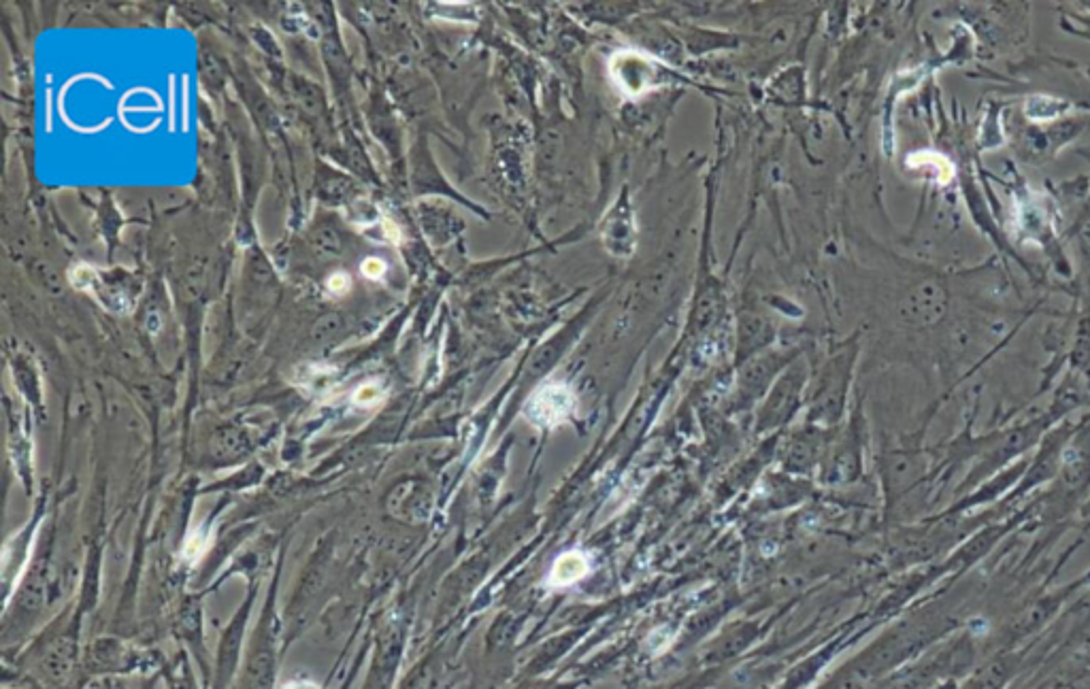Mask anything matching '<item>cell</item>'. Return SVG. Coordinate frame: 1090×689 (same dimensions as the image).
<instances>
[{
    "label": "cell",
    "mask_w": 1090,
    "mask_h": 689,
    "mask_svg": "<svg viewBox=\"0 0 1090 689\" xmlns=\"http://www.w3.org/2000/svg\"><path fill=\"white\" fill-rule=\"evenodd\" d=\"M1090 498V413L1078 419V428L1067 441L1059 475L1033 500L1035 519L1056 524Z\"/></svg>",
    "instance_id": "obj_1"
},
{
    "label": "cell",
    "mask_w": 1090,
    "mask_h": 689,
    "mask_svg": "<svg viewBox=\"0 0 1090 689\" xmlns=\"http://www.w3.org/2000/svg\"><path fill=\"white\" fill-rule=\"evenodd\" d=\"M1086 126V117H1067V120H1056L1050 124H1012L1010 143L1020 162L1042 166L1059 156L1065 147L1076 143Z\"/></svg>",
    "instance_id": "obj_2"
},
{
    "label": "cell",
    "mask_w": 1090,
    "mask_h": 689,
    "mask_svg": "<svg viewBox=\"0 0 1090 689\" xmlns=\"http://www.w3.org/2000/svg\"><path fill=\"white\" fill-rule=\"evenodd\" d=\"M1078 419L1069 417V419H1065V422L1056 424L1054 428H1050L1044 434V439L1039 441V445L1035 447V453L1029 458V466H1027L1025 477H1022L1020 483L1014 487V492L1001 502L1003 507H1012V504L1025 500L1029 494H1033L1037 490H1044L1046 485H1050L1056 479V475H1059L1063 449H1065L1067 441L1071 439V434L1076 432Z\"/></svg>",
    "instance_id": "obj_3"
},
{
    "label": "cell",
    "mask_w": 1090,
    "mask_h": 689,
    "mask_svg": "<svg viewBox=\"0 0 1090 689\" xmlns=\"http://www.w3.org/2000/svg\"><path fill=\"white\" fill-rule=\"evenodd\" d=\"M950 313V288L944 279L922 277L901 298L899 317L905 326L927 330L939 326Z\"/></svg>",
    "instance_id": "obj_4"
},
{
    "label": "cell",
    "mask_w": 1090,
    "mask_h": 689,
    "mask_svg": "<svg viewBox=\"0 0 1090 689\" xmlns=\"http://www.w3.org/2000/svg\"><path fill=\"white\" fill-rule=\"evenodd\" d=\"M1071 109H1076V103L1063 96H1050V94H1031L1022 100L1020 113L1031 124H1050L1056 120H1063V115Z\"/></svg>",
    "instance_id": "obj_5"
},
{
    "label": "cell",
    "mask_w": 1090,
    "mask_h": 689,
    "mask_svg": "<svg viewBox=\"0 0 1090 689\" xmlns=\"http://www.w3.org/2000/svg\"><path fill=\"white\" fill-rule=\"evenodd\" d=\"M1067 237L1073 243V247H1076V254L1082 264V271H1084L1082 288H1088L1090 285V205L1088 203L1078 211L1076 217H1073V224L1067 232Z\"/></svg>",
    "instance_id": "obj_6"
},
{
    "label": "cell",
    "mask_w": 1090,
    "mask_h": 689,
    "mask_svg": "<svg viewBox=\"0 0 1090 689\" xmlns=\"http://www.w3.org/2000/svg\"><path fill=\"white\" fill-rule=\"evenodd\" d=\"M586 573H588L586 560L582 556H577V553H567V556H563L554 564L552 583L569 585V583H575L577 579H582Z\"/></svg>",
    "instance_id": "obj_7"
}]
</instances>
